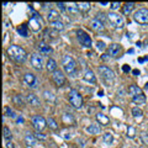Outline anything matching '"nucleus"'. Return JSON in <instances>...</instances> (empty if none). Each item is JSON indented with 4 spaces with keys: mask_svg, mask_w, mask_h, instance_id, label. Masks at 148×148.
Wrapping results in <instances>:
<instances>
[{
    "mask_svg": "<svg viewBox=\"0 0 148 148\" xmlns=\"http://www.w3.org/2000/svg\"><path fill=\"white\" fill-rule=\"evenodd\" d=\"M26 100H27V103H29L31 106H34V108H40L41 106L40 99L37 98V95H35V94H29L26 96Z\"/></svg>",
    "mask_w": 148,
    "mask_h": 148,
    "instance_id": "2eb2a0df",
    "label": "nucleus"
},
{
    "mask_svg": "<svg viewBox=\"0 0 148 148\" xmlns=\"http://www.w3.org/2000/svg\"><path fill=\"white\" fill-rule=\"evenodd\" d=\"M35 137L37 138V140H40V141H45L46 138H47V137L43 135V133H40V132H36L35 133Z\"/></svg>",
    "mask_w": 148,
    "mask_h": 148,
    "instance_id": "79ce46f5",
    "label": "nucleus"
},
{
    "mask_svg": "<svg viewBox=\"0 0 148 148\" xmlns=\"http://www.w3.org/2000/svg\"><path fill=\"white\" fill-rule=\"evenodd\" d=\"M120 51H121V46L117 43H112V45H110V47H109V54L111 57H117Z\"/></svg>",
    "mask_w": 148,
    "mask_h": 148,
    "instance_id": "f3484780",
    "label": "nucleus"
},
{
    "mask_svg": "<svg viewBox=\"0 0 148 148\" xmlns=\"http://www.w3.org/2000/svg\"><path fill=\"white\" fill-rule=\"evenodd\" d=\"M146 89H148V83H147V84H146Z\"/></svg>",
    "mask_w": 148,
    "mask_h": 148,
    "instance_id": "603ef678",
    "label": "nucleus"
},
{
    "mask_svg": "<svg viewBox=\"0 0 148 148\" xmlns=\"http://www.w3.org/2000/svg\"><path fill=\"white\" fill-rule=\"evenodd\" d=\"M95 18H98V20H99V21H101V22H103V24H105V22L109 20V18H108V15H105V14H103V12L96 14Z\"/></svg>",
    "mask_w": 148,
    "mask_h": 148,
    "instance_id": "e433bc0d",
    "label": "nucleus"
},
{
    "mask_svg": "<svg viewBox=\"0 0 148 148\" xmlns=\"http://www.w3.org/2000/svg\"><path fill=\"white\" fill-rule=\"evenodd\" d=\"M25 142H26V145L27 146H35L36 143H37V138L35 137V135H32L31 132H27L26 135H25Z\"/></svg>",
    "mask_w": 148,
    "mask_h": 148,
    "instance_id": "6ab92c4d",
    "label": "nucleus"
},
{
    "mask_svg": "<svg viewBox=\"0 0 148 148\" xmlns=\"http://www.w3.org/2000/svg\"><path fill=\"white\" fill-rule=\"evenodd\" d=\"M62 119H63V122H64V123H74V122H75L74 117L72 116L71 114H68V112H64L63 116H62Z\"/></svg>",
    "mask_w": 148,
    "mask_h": 148,
    "instance_id": "2f4dec72",
    "label": "nucleus"
},
{
    "mask_svg": "<svg viewBox=\"0 0 148 148\" xmlns=\"http://www.w3.org/2000/svg\"><path fill=\"white\" fill-rule=\"evenodd\" d=\"M8 56H9V58L12 59L16 63H24L27 58L26 51L17 45H11L8 48Z\"/></svg>",
    "mask_w": 148,
    "mask_h": 148,
    "instance_id": "f257e3e1",
    "label": "nucleus"
},
{
    "mask_svg": "<svg viewBox=\"0 0 148 148\" xmlns=\"http://www.w3.org/2000/svg\"><path fill=\"white\" fill-rule=\"evenodd\" d=\"M138 148H146V147H138Z\"/></svg>",
    "mask_w": 148,
    "mask_h": 148,
    "instance_id": "864d4df0",
    "label": "nucleus"
},
{
    "mask_svg": "<svg viewBox=\"0 0 148 148\" xmlns=\"http://www.w3.org/2000/svg\"><path fill=\"white\" fill-rule=\"evenodd\" d=\"M127 136L130 137V138H133L136 136V130H135V127L133 126H128V130H127Z\"/></svg>",
    "mask_w": 148,
    "mask_h": 148,
    "instance_id": "ea45409f",
    "label": "nucleus"
},
{
    "mask_svg": "<svg viewBox=\"0 0 148 148\" xmlns=\"http://www.w3.org/2000/svg\"><path fill=\"white\" fill-rule=\"evenodd\" d=\"M103 140L105 143H108V145H110V143H112L114 141V136H112V133H110V132H105L104 135H103Z\"/></svg>",
    "mask_w": 148,
    "mask_h": 148,
    "instance_id": "72a5a7b5",
    "label": "nucleus"
},
{
    "mask_svg": "<svg viewBox=\"0 0 148 148\" xmlns=\"http://www.w3.org/2000/svg\"><path fill=\"white\" fill-rule=\"evenodd\" d=\"M98 71H99V74H100V77L103 78V79L106 82V83H112L115 80V73L111 71V69L109 67H106V66H100L98 68Z\"/></svg>",
    "mask_w": 148,
    "mask_h": 148,
    "instance_id": "20e7f679",
    "label": "nucleus"
},
{
    "mask_svg": "<svg viewBox=\"0 0 148 148\" xmlns=\"http://www.w3.org/2000/svg\"><path fill=\"white\" fill-rule=\"evenodd\" d=\"M30 62H31V66L35 69H37V71H41L43 68V58L40 53H32Z\"/></svg>",
    "mask_w": 148,
    "mask_h": 148,
    "instance_id": "6e6552de",
    "label": "nucleus"
},
{
    "mask_svg": "<svg viewBox=\"0 0 148 148\" xmlns=\"http://www.w3.org/2000/svg\"><path fill=\"white\" fill-rule=\"evenodd\" d=\"M68 99H69V103H71V105L73 106V108L80 109L83 106V98H82V95L75 89H72L71 91H69Z\"/></svg>",
    "mask_w": 148,
    "mask_h": 148,
    "instance_id": "7ed1b4c3",
    "label": "nucleus"
},
{
    "mask_svg": "<svg viewBox=\"0 0 148 148\" xmlns=\"http://www.w3.org/2000/svg\"><path fill=\"white\" fill-rule=\"evenodd\" d=\"M47 123H48L49 128H52V130H58V123L56 122V120H54V119L49 117V119L47 120Z\"/></svg>",
    "mask_w": 148,
    "mask_h": 148,
    "instance_id": "c9c22d12",
    "label": "nucleus"
},
{
    "mask_svg": "<svg viewBox=\"0 0 148 148\" xmlns=\"http://www.w3.org/2000/svg\"><path fill=\"white\" fill-rule=\"evenodd\" d=\"M83 78H84L85 82H89V83H91V84H95V83H96V77H95L94 72H92L90 68H86L85 69L84 77H83Z\"/></svg>",
    "mask_w": 148,
    "mask_h": 148,
    "instance_id": "ddd939ff",
    "label": "nucleus"
},
{
    "mask_svg": "<svg viewBox=\"0 0 148 148\" xmlns=\"http://www.w3.org/2000/svg\"><path fill=\"white\" fill-rule=\"evenodd\" d=\"M62 64L66 73L71 77H75L78 74V64L75 62V59L71 57L69 54H64L62 57Z\"/></svg>",
    "mask_w": 148,
    "mask_h": 148,
    "instance_id": "f03ea898",
    "label": "nucleus"
},
{
    "mask_svg": "<svg viewBox=\"0 0 148 148\" xmlns=\"http://www.w3.org/2000/svg\"><path fill=\"white\" fill-rule=\"evenodd\" d=\"M140 136H141V140H142V142L145 143L146 146H148V132H147V131H142Z\"/></svg>",
    "mask_w": 148,
    "mask_h": 148,
    "instance_id": "58836bf2",
    "label": "nucleus"
},
{
    "mask_svg": "<svg viewBox=\"0 0 148 148\" xmlns=\"http://www.w3.org/2000/svg\"><path fill=\"white\" fill-rule=\"evenodd\" d=\"M108 18L110 21V24L117 27V29H122L125 26V21H123V17L121 15H119L116 12H109L108 14Z\"/></svg>",
    "mask_w": 148,
    "mask_h": 148,
    "instance_id": "39448f33",
    "label": "nucleus"
},
{
    "mask_svg": "<svg viewBox=\"0 0 148 148\" xmlns=\"http://www.w3.org/2000/svg\"><path fill=\"white\" fill-rule=\"evenodd\" d=\"M133 9H135V3H126L123 5V14H126L127 15V14L131 12Z\"/></svg>",
    "mask_w": 148,
    "mask_h": 148,
    "instance_id": "473e14b6",
    "label": "nucleus"
},
{
    "mask_svg": "<svg viewBox=\"0 0 148 148\" xmlns=\"http://www.w3.org/2000/svg\"><path fill=\"white\" fill-rule=\"evenodd\" d=\"M47 18H48V21L51 22V24L54 22V21H58L59 20V12L57 10H54V9H51L48 15H47Z\"/></svg>",
    "mask_w": 148,
    "mask_h": 148,
    "instance_id": "412c9836",
    "label": "nucleus"
},
{
    "mask_svg": "<svg viewBox=\"0 0 148 148\" xmlns=\"http://www.w3.org/2000/svg\"><path fill=\"white\" fill-rule=\"evenodd\" d=\"M29 25H30V29L32 31H40L41 29H42V25H43V22L42 21H40V20H37L36 17H31L30 18V22H29Z\"/></svg>",
    "mask_w": 148,
    "mask_h": 148,
    "instance_id": "f8f14e48",
    "label": "nucleus"
},
{
    "mask_svg": "<svg viewBox=\"0 0 148 148\" xmlns=\"http://www.w3.org/2000/svg\"><path fill=\"white\" fill-rule=\"evenodd\" d=\"M101 59H103V61H108V59H110V56L109 54H104V56H101Z\"/></svg>",
    "mask_w": 148,
    "mask_h": 148,
    "instance_id": "de8ad7c7",
    "label": "nucleus"
},
{
    "mask_svg": "<svg viewBox=\"0 0 148 148\" xmlns=\"http://www.w3.org/2000/svg\"><path fill=\"white\" fill-rule=\"evenodd\" d=\"M133 104H137V105H143L146 103V96L141 94V95H137V96H133L132 98Z\"/></svg>",
    "mask_w": 148,
    "mask_h": 148,
    "instance_id": "a878e982",
    "label": "nucleus"
},
{
    "mask_svg": "<svg viewBox=\"0 0 148 148\" xmlns=\"http://www.w3.org/2000/svg\"><path fill=\"white\" fill-rule=\"evenodd\" d=\"M78 145H79L80 147H84V140H78Z\"/></svg>",
    "mask_w": 148,
    "mask_h": 148,
    "instance_id": "8fccbe9b",
    "label": "nucleus"
},
{
    "mask_svg": "<svg viewBox=\"0 0 148 148\" xmlns=\"http://www.w3.org/2000/svg\"><path fill=\"white\" fill-rule=\"evenodd\" d=\"M52 79L56 83V85H58V86H62L64 83H66V77H64V74L62 73V71H59V69H57V71L52 74Z\"/></svg>",
    "mask_w": 148,
    "mask_h": 148,
    "instance_id": "9b49d317",
    "label": "nucleus"
},
{
    "mask_svg": "<svg viewBox=\"0 0 148 148\" xmlns=\"http://www.w3.org/2000/svg\"><path fill=\"white\" fill-rule=\"evenodd\" d=\"M132 115H133V117H136V119L142 117L143 116V111L140 108H133L132 109Z\"/></svg>",
    "mask_w": 148,
    "mask_h": 148,
    "instance_id": "f704fd0d",
    "label": "nucleus"
},
{
    "mask_svg": "<svg viewBox=\"0 0 148 148\" xmlns=\"http://www.w3.org/2000/svg\"><path fill=\"white\" fill-rule=\"evenodd\" d=\"M90 27L94 31H103L105 26H104L103 22L98 20V18H92L91 22H90Z\"/></svg>",
    "mask_w": 148,
    "mask_h": 148,
    "instance_id": "a211bd4d",
    "label": "nucleus"
},
{
    "mask_svg": "<svg viewBox=\"0 0 148 148\" xmlns=\"http://www.w3.org/2000/svg\"><path fill=\"white\" fill-rule=\"evenodd\" d=\"M128 94L132 95V96H137V95H141L142 94V89L140 86H137L136 84H131L128 86Z\"/></svg>",
    "mask_w": 148,
    "mask_h": 148,
    "instance_id": "aec40b11",
    "label": "nucleus"
},
{
    "mask_svg": "<svg viewBox=\"0 0 148 148\" xmlns=\"http://www.w3.org/2000/svg\"><path fill=\"white\" fill-rule=\"evenodd\" d=\"M51 26H52L56 31H63V30H64V24H63L61 20L52 22V24H51Z\"/></svg>",
    "mask_w": 148,
    "mask_h": 148,
    "instance_id": "7c9ffc66",
    "label": "nucleus"
},
{
    "mask_svg": "<svg viewBox=\"0 0 148 148\" xmlns=\"http://www.w3.org/2000/svg\"><path fill=\"white\" fill-rule=\"evenodd\" d=\"M3 137L5 138L6 141H11V138H12V133L10 131V128L6 126H4V128H3Z\"/></svg>",
    "mask_w": 148,
    "mask_h": 148,
    "instance_id": "c756f323",
    "label": "nucleus"
},
{
    "mask_svg": "<svg viewBox=\"0 0 148 148\" xmlns=\"http://www.w3.org/2000/svg\"><path fill=\"white\" fill-rule=\"evenodd\" d=\"M5 148H15V146H14V143L11 141H8L5 143Z\"/></svg>",
    "mask_w": 148,
    "mask_h": 148,
    "instance_id": "a18cd8bd",
    "label": "nucleus"
},
{
    "mask_svg": "<svg viewBox=\"0 0 148 148\" xmlns=\"http://www.w3.org/2000/svg\"><path fill=\"white\" fill-rule=\"evenodd\" d=\"M77 37H78V40H79L80 45H83L84 47H89V48L91 47V38L85 31L78 30L77 31Z\"/></svg>",
    "mask_w": 148,
    "mask_h": 148,
    "instance_id": "1a4fd4ad",
    "label": "nucleus"
},
{
    "mask_svg": "<svg viewBox=\"0 0 148 148\" xmlns=\"http://www.w3.org/2000/svg\"><path fill=\"white\" fill-rule=\"evenodd\" d=\"M38 49H40V53L43 54V56H48L53 52L52 47H51L49 45H47L46 42H40L38 43Z\"/></svg>",
    "mask_w": 148,
    "mask_h": 148,
    "instance_id": "4468645a",
    "label": "nucleus"
},
{
    "mask_svg": "<svg viewBox=\"0 0 148 148\" xmlns=\"http://www.w3.org/2000/svg\"><path fill=\"white\" fill-rule=\"evenodd\" d=\"M133 74H135V75H138V74H140V71H137V69H135V71H133Z\"/></svg>",
    "mask_w": 148,
    "mask_h": 148,
    "instance_id": "3c124183",
    "label": "nucleus"
},
{
    "mask_svg": "<svg viewBox=\"0 0 148 148\" xmlns=\"http://www.w3.org/2000/svg\"><path fill=\"white\" fill-rule=\"evenodd\" d=\"M130 69H131V68H130L128 66H123V67H122V71H123V72H130Z\"/></svg>",
    "mask_w": 148,
    "mask_h": 148,
    "instance_id": "09e8293b",
    "label": "nucleus"
},
{
    "mask_svg": "<svg viewBox=\"0 0 148 148\" xmlns=\"http://www.w3.org/2000/svg\"><path fill=\"white\" fill-rule=\"evenodd\" d=\"M12 103L17 106H25V99L21 94H14L12 95Z\"/></svg>",
    "mask_w": 148,
    "mask_h": 148,
    "instance_id": "5701e85b",
    "label": "nucleus"
},
{
    "mask_svg": "<svg viewBox=\"0 0 148 148\" xmlns=\"http://www.w3.org/2000/svg\"><path fill=\"white\" fill-rule=\"evenodd\" d=\"M89 148H90V147H89Z\"/></svg>",
    "mask_w": 148,
    "mask_h": 148,
    "instance_id": "5fc2aeb1",
    "label": "nucleus"
},
{
    "mask_svg": "<svg viewBox=\"0 0 148 148\" xmlns=\"http://www.w3.org/2000/svg\"><path fill=\"white\" fill-rule=\"evenodd\" d=\"M43 96H45L46 101H48V103H54V101H56V96H54V94L52 91L45 90L43 91Z\"/></svg>",
    "mask_w": 148,
    "mask_h": 148,
    "instance_id": "bb28decb",
    "label": "nucleus"
},
{
    "mask_svg": "<svg viewBox=\"0 0 148 148\" xmlns=\"http://www.w3.org/2000/svg\"><path fill=\"white\" fill-rule=\"evenodd\" d=\"M90 4L89 3H78V9H79V11L82 12H88L90 10Z\"/></svg>",
    "mask_w": 148,
    "mask_h": 148,
    "instance_id": "c85d7f7f",
    "label": "nucleus"
},
{
    "mask_svg": "<svg viewBox=\"0 0 148 148\" xmlns=\"http://www.w3.org/2000/svg\"><path fill=\"white\" fill-rule=\"evenodd\" d=\"M17 32L20 34L21 36H24V37H27L29 36V31H27V25L26 24H22L17 27Z\"/></svg>",
    "mask_w": 148,
    "mask_h": 148,
    "instance_id": "cd10ccee",
    "label": "nucleus"
},
{
    "mask_svg": "<svg viewBox=\"0 0 148 148\" xmlns=\"http://www.w3.org/2000/svg\"><path fill=\"white\" fill-rule=\"evenodd\" d=\"M47 121L45 120V117L40 116V115H36V116L32 117V126L35 127V130L37 132L42 131L43 128H46V126H47Z\"/></svg>",
    "mask_w": 148,
    "mask_h": 148,
    "instance_id": "0eeeda50",
    "label": "nucleus"
},
{
    "mask_svg": "<svg viewBox=\"0 0 148 148\" xmlns=\"http://www.w3.org/2000/svg\"><path fill=\"white\" fill-rule=\"evenodd\" d=\"M95 119H96V121H98L101 126H108V125L110 123V119L106 116V115H104V114H96L95 115Z\"/></svg>",
    "mask_w": 148,
    "mask_h": 148,
    "instance_id": "dca6fc26",
    "label": "nucleus"
},
{
    "mask_svg": "<svg viewBox=\"0 0 148 148\" xmlns=\"http://www.w3.org/2000/svg\"><path fill=\"white\" fill-rule=\"evenodd\" d=\"M4 112H5L6 116H10V117H16L15 112H14V110L11 108H9V106H5L4 108Z\"/></svg>",
    "mask_w": 148,
    "mask_h": 148,
    "instance_id": "4c0bfd02",
    "label": "nucleus"
},
{
    "mask_svg": "<svg viewBox=\"0 0 148 148\" xmlns=\"http://www.w3.org/2000/svg\"><path fill=\"white\" fill-rule=\"evenodd\" d=\"M57 6H58V9L61 11H66L67 10V4H64V3H57Z\"/></svg>",
    "mask_w": 148,
    "mask_h": 148,
    "instance_id": "37998d69",
    "label": "nucleus"
},
{
    "mask_svg": "<svg viewBox=\"0 0 148 148\" xmlns=\"http://www.w3.org/2000/svg\"><path fill=\"white\" fill-rule=\"evenodd\" d=\"M86 132L90 133V135H98V133L101 132V128H100L99 125L92 123V125H90V126L86 127Z\"/></svg>",
    "mask_w": 148,
    "mask_h": 148,
    "instance_id": "393cba45",
    "label": "nucleus"
},
{
    "mask_svg": "<svg viewBox=\"0 0 148 148\" xmlns=\"http://www.w3.org/2000/svg\"><path fill=\"white\" fill-rule=\"evenodd\" d=\"M24 82H25L30 88H32V89H36V88L38 86V84H40V82H38V79H37V77L34 75V74H31V73H26V74H25Z\"/></svg>",
    "mask_w": 148,
    "mask_h": 148,
    "instance_id": "9d476101",
    "label": "nucleus"
},
{
    "mask_svg": "<svg viewBox=\"0 0 148 148\" xmlns=\"http://www.w3.org/2000/svg\"><path fill=\"white\" fill-rule=\"evenodd\" d=\"M120 5H121L120 3H111L110 4V8L112 9V10H117V9L120 8Z\"/></svg>",
    "mask_w": 148,
    "mask_h": 148,
    "instance_id": "c03bdc74",
    "label": "nucleus"
},
{
    "mask_svg": "<svg viewBox=\"0 0 148 148\" xmlns=\"http://www.w3.org/2000/svg\"><path fill=\"white\" fill-rule=\"evenodd\" d=\"M67 11L71 14V15H78L79 14V9H78V4L75 3H71L67 4Z\"/></svg>",
    "mask_w": 148,
    "mask_h": 148,
    "instance_id": "b1692460",
    "label": "nucleus"
},
{
    "mask_svg": "<svg viewBox=\"0 0 148 148\" xmlns=\"http://www.w3.org/2000/svg\"><path fill=\"white\" fill-rule=\"evenodd\" d=\"M16 122L17 123H24V117H22V116H17L16 117Z\"/></svg>",
    "mask_w": 148,
    "mask_h": 148,
    "instance_id": "49530a36",
    "label": "nucleus"
},
{
    "mask_svg": "<svg viewBox=\"0 0 148 148\" xmlns=\"http://www.w3.org/2000/svg\"><path fill=\"white\" fill-rule=\"evenodd\" d=\"M46 68H47V71H48V72L54 73V72L58 69V67H57V62H56L54 59L49 58L48 61H47V63H46Z\"/></svg>",
    "mask_w": 148,
    "mask_h": 148,
    "instance_id": "4be33fe9",
    "label": "nucleus"
},
{
    "mask_svg": "<svg viewBox=\"0 0 148 148\" xmlns=\"http://www.w3.org/2000/svg\"><path fill=\"white\" fill-rule=\"evenodd\" d=\"M96 48H98L99 51H104L106 48V46H105V43L103 42V41H98V42H96Z\"/></svg>",
    "mask_w": 148,
    "mask_h": 148,
    "instance_id": "a19ab883",
    "label": "nucleus"
},
{
    "mask_svg": "<svg viewBox=\"0 0 148 148\" xmlns=\"http://www.w3.org/2000/svg\"><path fill=\"white\" fill-rule=\"evenodd\" d=\"M135 21L140 25H147L148 24V9H138L133 15Z\"/></svg>",
    "mask_w": 148,
    "mask_h": 148,
    "instance_id": "423d86ee",
    "label": "nucleus"
}]
</instances>
